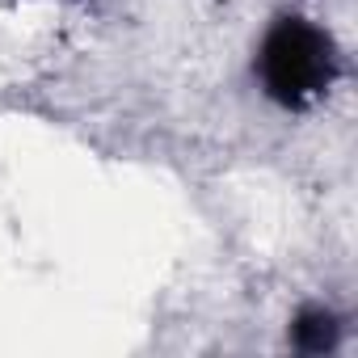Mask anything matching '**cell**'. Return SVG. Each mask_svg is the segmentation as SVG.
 Masks as SVG:
<instances>
[{
    "mask_svg": "<svg viewBox=\"0 0 358 358\" xmlns=\"http://www.w3.org/2000/svg\"><path fill=\"white\" fill-rule=\"evenodd\" d=\"M291 341H295V350H303V354H324V350H333V345H337V316L324 312V308H303V312L295 316V324H291Z\"/></svg>",
    "mask_w": 358,
    "mask_h": 358,
    "instance_id": "2",
    "label": "cell"
},
{
    "mask_svg": "<svg viewBox=\"0 0 358 358\" xmlns=\"http://www.w3.org/2000/svg\"><path fill=\"white\" fill-rule=\"evenodd\" d=\"M257 76L282 110H308L337 80V47L308 17H278L257 47Z\"/></svg>",
    "mask_w": 358,
    "mask_h": 358,
    "instance_id": "1",
    "label": "cell"
}]
</instances>
